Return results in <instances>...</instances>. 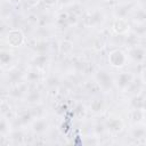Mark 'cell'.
Instances as JSON below:
<instances>
[{"instance_id": "6da1fadb", "label": "cell", "mask_w": 146, "mask_h": 146, "mask_svg": "<svg viewBox=\"0 0 146 146\" xmlns=\"http://www.w3.org/2000/svg\"><path fill=\"white\" fill-rule=\"evenodd\" d=\"M108 60L111 63L112 66H115V67H119V66H122L124 64V60H125V57L123 55L122 51L120 50H113L110 56H108Z\"/></svg>"}, {"instance_id": "7a4b0ae2", "label": "cell", "mask_w": 146, "mask_h": 146, "mask_svg": "<svg viewBox=\"0 0 146 146\" xmlns=\"http://www.w3.org/2000/svg\"><path fill=\"white\" fill-rule=\"evenodd\" d=\"M8 42L13 47H17V46L22 44V42H23V34H22V32L18 31V30L10 31L9 34H8Z\"/></svg>"}, {"instance_id": "3957f363", "label": "cell", "mask_w": 146, "mask_h": 146, "mask_svg": "<svg viewBox=\"0 0 146 146\" xmlns=\"http://www.w3.org/2000/svg\"><path fill=\"white\" fill-rule=\"evenodd\" d=\"M97 80H98L99 84L102 87L106 88V89L107 88H111V86H112V79H111V76L106 72H104V71H99L97 73Z\"/></svg>"}, {"instance_id": "277c9868", "label": "cell", "mask_w": 146, "mask_h": 146, "mask_svg": "<svg viewBox=\"0 0 146 146\" xmlns=\"http://www.w3.org/2000/svg\"><path fill=\"white\" fill-rule=\"evenodd\" d=\"M132 80V75L129 74V73H122L117 76V84L121 87V88H125L130 84Z\"/></svg>"}, {"instance_id": "5b68a950", "label": "cell", "mask_w": 146, "mask_h": 146, "mask_svg": "<svg viewBox=\"0 0 146 146\" xmlns=\"http://www.w3.org/2000/svg\"><path fill=\"white\" fill-rule=\"evenodd\" d=\"M113 27H114V30H115L116 32H119V33H123V32L127 31V29L129 27V25L127 24V22H125L124 19L119 18V19H116V21L114 22Z\"/></svg>"}, {"instance_id": "8992f818", "label": "cell", "mask_w": 146, "mask_h": 146, "mask_svg": "<svg viewBox=\"0 0 146 146\" xmlns=\"http://www.w3.org/2000/svg\"><path fill=\"white\" fill-rule=\"evenodd\" d=\"M144 55H145L144 50H143L141 48H139V47L133 48V49L130 51V56H131L135 60H143V59H144Z\"/></svg>"}, {"instance_id": "52a82bcc", "label": "cell", "mask_w": 146, "mask_h": 146, "mask_svg": "<svg viewBox=\"0 0 146 146\" xmlns=\"http://www.w3.org/2000/svg\"><path fill=\"white\" fill-rule=\"evenodd\" d=\"M46 128H47V123L43 120H38L33 124V129H34L35 132H42V131L46 130Z\"/></svg>"}, {"instance_id": "ba28073f", "label": "cell", "mask_w": 146, "mask_h": 146, "mask_svg": "<svg viewBox=\"0 0 146 146\" xmlns=\"http://www.w3.org/2000/svg\"><path fill=\"white\" fill-rule=\"evenodd\" d=\"M11 59V56L7 51H0V63L1 64H8Z\"/></svg>"}, {"instance_id": "9c48e42d", "label": "cell", "mask_w": 146, "mask_h": 146, "mask_svg": "<svg viewBox=\"0 0 146 146\" xmlns=\"http://www.w3.org/2000/svg\"><path fill=\"white\" fill-rule=\"evenodd\" d=\"M132 105H133V107H136L138 110L143 108L144 107V100H143V98L141 97H135L132 99Z\"/></svg>"}, {"instance_id": "30bf717a", "label": "cell", "mask_w": 146, "mask_h": 146, "mask_svg": "<svg viewBox=\"0 0 146 146\" xmlns=\"http://www.w3.org/2000/svg\"><path fill=\"white\" fill-rule=\"evenodd\" d=\"M108 127H110L112 130H121L122 124H121V122H120L119 120H113V121L108 122Z\"/></svg>"}, {"instance_id": "8fae6325", "label": "cell", "mask_w": 146, "mask_h": 146, "mask_svg": "<svg viewBox=\"0 0 146 146\" xmlns=\"http://www.w3.org/2000/svg\"><path fill=\"white\" fill-rule=\"evenodd\" d=\"M141 117H143L141 111H140V110H138V108H136V111H135V112H133V114H132V119H133V121H139Z\"/></svg>"}, {"instance_id": "7c38bea8", "label": "cell", "mask_w": 146, "mask_h": 146, "mask_svg": "<svg viewBox=\"0 0 146 146\" xmlns=\"http://www.w3.org/2000/svg\"><path fill=\"white\" fill-rule=\"evenodd\" d=\"M46 57L43 56V55H41V56H38L35 59H34V63L36 64V65H41V64H43L44 62H46Z\"/></svg>"}, {"instance_id": "4fadbf2b", "label": "cell", "mask_w": 146, "mask_h": 146, "mask_svg": "<svg viewBox=\"0 0 146 146\" xmlns=\"http://www.w3.org/2000/svg\"><path fill=\"white\" fill-rule=\"evenodd\" d=\"M144 133H145V131H144L143 129H139V130H136V131L133 132V137L140 138V137H144Z\"/></svg>"}, {"instance_id": "5bb4252c", "label": "cell", "mask_w": 146, "mask_h": 146, "mask_svg": "<svg viewBox=\"0 0 146 146\" xmlns=\"http://www.w3.org/2000/svg\"><path fill=\"white\" fill-rule=\"evenodd\" d=\"M30 119H31V114H30V113H25L24 115L21 116V122L25 123V122H27Z\"/></svg>"}, {"instance_id": "9a60e30c", "label": "cell", "mask_w": 146, "mask_h": 146, "mask_svg": "<svg viewBox=\"0 0 146 146\" xmlns=\"http://www.w3.org/2000/svg\"><path fill=\"white\" fill-rule=\"evenodd\" d=\"M38 98H39V94H38V92H32V94L29 96V100H30V102H35Z\"/></svg>"}, {"instance_id": "2e32d148", "label": "cell", "mask_w": 146, "mask_h": 146, "mask_svg": "<svg viewBox=\"0 0 146 146\" xmlns=\"http://www.w3.org/2000/svg\"><path fill=\"white\" fill-rule=\"evenodd\" d=\"M92 108H94V111H98L99 110V107L102 106V102H99V100H97V102H95V103H92Z\"/></svg>"}, {"instance_id": "e0dca14e", "label": "cell", "mask_w": 146, "mask_h": 146, "mask_svg": "<svg viewBox=\"0 0 146 146\" xmlns=\"http://www.w3.org/2000/svg\"><path fill=\"white\" fill-rule=\"evenodd\" d=\"M29 79H30V80H36V79H38V74L32 72V73L29 74Z\"/></svg>"}, {"instance_id": "ac0fdd59", "label": "cell", "mask_w": 146, "mask_h": 146, "mask_svg": "<svg viewBox=\"0 0 146 146\" xmlns=\"http://www.w3.org/2000/svg\"><path fill=\"white\" fill-rule=\"evenodd\" d=\"M6 130V123L3 121H0V131H5Z\"/></svg>"}, {"instance_id": "d6986e66", "label": "cell", "mask_w": 146, "mask_h": 146, "mask_svg": "<svg viewBox=\"0 0 146 146\" xmlns=\"http://www.w3.org/2000/svg\"><path fill=\"white\" fill-rule=\"evenodd\" d=\"M56 1H57V0H43V2L47 3V5H54Z\"/></svg>"}, {"instance_id": "ffe728a7", "label": "cell", "mask_w": 146, "mask_h": 146, "mask_svg": "<svg viewBox=\"0 0 146 146\" xmlns=\"http://www.w3.org/2000/svg\"><path fill=\"white\" fill-rule=\"evenodd\" d=\"M60 1H62V2H67L68 0H60Z\"/></svg>"}, {"instance_id": "44dd1931", "label": "cell", "mask_w": 146, "mask_h": 146, "mask_svg": "<svg viewBox=\"0 0 146 146\" xmlns=\"http://www.w3.org/2000/svg\"><path fill=\"white\" fill-rule=\"evenodd\" d=\"M106 1H108V0H106Z\"/></svg>"}]
</instances>
